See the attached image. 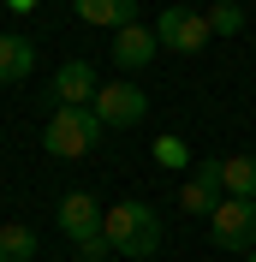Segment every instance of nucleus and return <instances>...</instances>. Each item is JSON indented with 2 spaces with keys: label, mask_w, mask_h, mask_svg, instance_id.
Masks as SVG:
<instances>
[{
  "label": "nucleus",
  "mask_w": 256,
  "mask_h": 262,
  "mask_svg": "<svg viewBox=\"0 0 256 262\" xmlns=\"http://www.w3.org/2000/svg\"><path fill=\"white\" fill-rule=\"evenodd\" d=\"M101 238L113 245V256H155L161 214L149 203H113V209H101Z\"/></svg>",
  "instance_id": "nucleus-1"
},
{
  "label": "nucleus",
  "mask_w": 256,
  "mask_h": 262,
  "mask_svg": "<svg viewBox=\"0 0 256 262\" xmlns=\"http://www.w3.org/2000/svg\"><path fill=\"white\" fill-rule=\"evenodd\" d=\"M101 131L108 125L96 119V107H54L48 131H42V149H48L54 161H83V155H96Z\"/></svg>",
  "instance_id": "nucleus-2"
},
{
  "label": "nucleus",
  "mask_w": 256,
  "mask_h": 262,
  "mask_svg": "<svg viewBox=\"0 0 256 262\" xmlns=\"http://www.w3.org/2000/svg\"><path fill=\"white\" fill-rule=\"evenodd\" d=\"M96 119L108 131H131V125H143L149 119V96H143V83H131V78H113L96 90Z\"/></svg>",
  "instance_id": "nucleus-3"
},
{
  "label": "nucleus",
  "mask_w": 256,
  "mask_h": 262,
  "mask_svg": "<svg viewBox=\"0 0 256 262\" xmlns=\"http://www.w3.org/2000/svg\"><path fill=\"white\" fill-rule=\"evenodd\" d=\"M208 238L221 250H250L256 245V203L250 196H221V209L208 214Z\"/></svg>",
  "instance_id": "nucleus-4"
},
{
  "label": "nucleus",
  "mask_w": 256,
  "mask_h": 262,
  "mask_svg": "<svg viewBox=\"0 0 256 262\" xmlns=\"http://www.w3.org/2000/svg\"><path fill=\"white\" fill-rule=\"evenodd\" d=\"M208 12H191V6H167V12L155 18V42L161 48H173V54H197L208 42Z\"/></svg>",
  "instance_id": "nucleus-5"
},
{
  "label": "nucleus",
  "mask_w": 256,
  "mask_h": 262,
  "mask_svg": "<svg viewBox=\"0 0 256 262\" xmlns=\"http://www.w3.org/2000/svg\"><path fill=\"white\" fill-rule=\"evenodd\" d=\"M96 66L90 60H66L60 72H54V83H48V96H54V107H96Z\"/></svg>",
  "instance_id": "nucleus-6"
},
{
  "label": "nucleus",
  "mask_w": 256,
  "mask_h": 262,
  "mask_svg": "<svg viewBox=\"0 0 256 262\" xmlns=\"http://www.w3.org/2000/svg\"><path fill=\"white\" fill-rule=\"evenodd\" d=\"M221 196H226V191H221V161H197L191 179H185V191H179V209L208 221V214L221 209Z\"/></svg>",
  "instance_id": "nucleus-7"
},
{
  "label": "nucleus",
  "mask_w": 256,
  "mask_h": 262,
  "mask_svg": "<svg viewBox=\"0 0 256 262\" xmlns=\"http://www.w3.org/2000/svg\"><path fill=\"white\" fill-rule=\"evenodd\" d=\"M161 54V42H155V24H125V30H113V66H125V72H137V66H149Z\"/></svg>",
  "instance_id": "nucleus-8"
},
{
  "label": "nucleus",
  "mask_w": 256,
  "mask_h": 262,
  "mask_svg": "<svg viewBox=\"0 0 256 262\" xmlns=\"http://www.w3.org/2000/svg\"><path fill=\"white\" fill-rule=\"evenodd\" d=\"M60 232L78 245V238H90V232H101V203L90 191H66L60 196Z\"/></svg>",
  "instance_id": "nucleus-9"
},
{
  "label": "nucleus",
  "mask_w": 256,
  "mask_h": 262,
  "mask_svg": "<svg viewBox=\"0 0 256 262\" xmlns=\"http://www.w3.org/2000/svg\"><path fill=\"white\" fill-rule=\"evenodd\" d=\"M83 24H101V30H125L137 24V0H72Z\"/></svg>",
  "instance_id": "nucleus-10"
},
{
  "label": "nucleus",
  "mask_w": 256,
  "mask_h": 262,
  "mask_svg": "<svg viewBox=\"0 0 256 262\" xmlns=\"http://www.w3.org/2000/svg\"><path fill=\"white\" fill-rule=\"evenodd\" d=\"M36 66V42L30 36H0V83H24Z\"/></svg>",
  "instance_id": "nucleus-11"
},
{
  "label": "nucleus",
  "mask_w": 256,
  "mask_h": 262,
  "mask_svg": "<svg viewBox=\"0 0 256 262\" xmlns=\"http://www.w3.org/2000/svg\"><path fill=\"white\" fill-rule=\"evenodd\" d=\"M36 250H42L36 227H24V221H0V262H36Z\"/></svg>",
  "instance_id": "nucleus-12"
},
{
  "label": "nucleus",
  "mask_w": 256,
  "mask_h": 262,
  "mask_svg": "<svg viewBox=\"0 0 256 262\" xmlns=\"http://www.w3.org/2000/svg\"><path fill=\"white\" fill-rule=\"evenodd\" d=\"M221 191L256 203V155H221Z\"/></svg>",
  "instance_id": "nucleus-13"
},
{
  "label": "nucleus",
  "mask_w": 256,
  "mask_h": 262,
  "mask_svg": "<svg viewBox=\"0 0 256 262\" xmlns=\"http://www.w3.org/2000/svg\"><path fill=\"white\" fill-rule=\"evenodd\" d=\"M208 30H215V36H239V30H244V6H232V0H221V6L208 12Z\"/></svg>",
  "instance_id": "nucleus-14"
},
{
  "label": "nucleus",
  "mask_w": 256,
  "mask_h": 262,
  "mask_svg": "<svg viewBox=\"0 0 256 262\" xmlns=\"http://www.w3.org/2000/svg\"><path fill=\"white\" fill-rule=\"evenodd\" d=\"M155 161H161V167H185V161H191V149L179 143V137H155Z\"/></svg>",
  "instance_id": "nucleus-15"
},
{
  "label": "nucleus",
  "mask_w": 256,
  "mask_h": 262,
  "mask_svg": "<svg viewBox=\"0 0 256 262\" xmlns=\"http://www.w3.org/2000/svg\"><path fill=\"white\" fill-rule=\"evenodd\" d=\"M78 262H113V245L101 232H90V238H78Z\"/></svg>",
  "instance_id": "nucleus-16"
},
{
  "label": "nucleus",
  "mask_w": 256,
  "mask_h": 262,
  "mask_svg": "<svg viewBox=\"0 0 256 262\" xmlns=\"http://www.w3.org/2000/svg\"><path fill=\"white\" fill-rule=\"evenodd\" d=\"M6 6H12V12H30V6H36V0H6Z\"/></svg>",
  "instance_id": "nucleus-17"
},
{
  "label": "nucleus",
  "mask_w": 256,
  "mask_h": 262,
  "mask_svg": "<svg viewBox=\"0 0 256 262\" xmlns=\"http://www.w3.org/2000/svg\"><path fill=\"white\" fill-rule=\"evenodd\" d=\"M244 262H256V250H250V256H244Z\"/></svg>",
  "instance_id": "nucleus-18"
}]
</instances>
